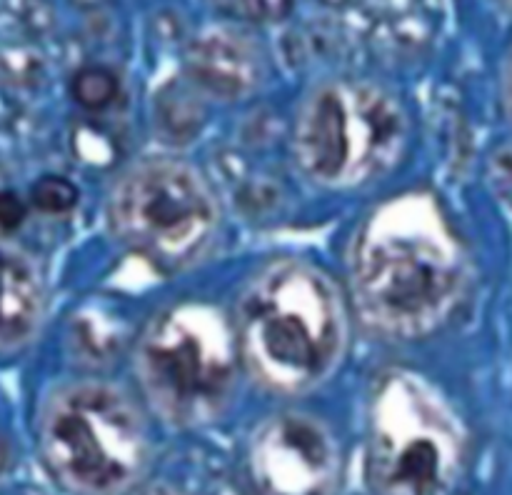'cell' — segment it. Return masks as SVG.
I'll list each match as a JSON object with an SVG mask.
<instances>
[{
	"instance_id": "4",
	"label": "cell",
	"mask_w": 512,
	"mask_h": 495,
	"mask_svg": "<svg viewBox=\"0 0 512 495\" xmlns=\"http://www.w3.org/2000/svg\"><path fill=\"white\" fill-rule=\"evenodd\" d=\"M140 378L160 413L198 423L218 413L235 375V343L223 315L180 305L160 315L138 353Z\"/></svg>"
},
{
	"instance_id": "9",
	"label": "cell",
	"mask_w": 512,
	"mask_h": 495,
	"mask_svg": "<svg viewBox=\"0 0 512 495\" xmlns=\"http://www.w3.org/2000/svg\"><path fill=\"white\" fill-rule=\"evenodd\" d=\"M43 308L38 278L18 255L0 248V348L23 343Z\"/></svg>"
},
{
	"instance_id": "1",
	"label": "cell",
	"mask_w": 512,
	"mask_h": 495,
	"mask_svg": "<svg viewBox=\"0 0 512 495\" xmlns=\"http://www.w3.org/2000/svg\"><path fill=\"white\" fill-rule=\"evenodd\" d=\"M460 280L458 248L423 200L383 208L358 245L360 305L388 333L418 335L435 328L453 308Z\"/></svg>"
},
{
	"instance_id": "6",
	"label": "cell",
	"mask_w": 512,
	"mask_h": 495,
	"mask_svg": "<svg viewBox=\"0 0 512 495\" xmlns=\"http://www.w3.org/2000/svg\"><path fill=\"white\" fill-rule=\"evenodd\" d=\"M370 468L380 495H455L463 438L435 398L398 378L380 393Z\"/></svg>"
},
{
	"instance_id": "10",
	"label": "cell",
	"mask_w": 512,
	"mask_h": 495,
	"mask_svg": "<svg viewBox=\"0 0 512 495\" xmlns=\"http://www.w3.org/2000/svg\"><path fill=\"white\" fill-rule=\"evenodd\" d=\"M73 98L78 100L83 108L88 110H103L118 98V75L103 65H90V68H80L73 78Z\"/></svg>"
},
{
	"instance_id": "14",
	"label": "cell",
	"mask_w": 512,
	"mask_h": 495,
	"mask_svg": "<svg viewBox=\"0 0 512 495\" xmlns=\"http://www.w3.org/2000/svg\"><path fill=\"white\" fill-rule=\"evenodd\" d=\"M505 103H508L510 118H512V53L508 60V70H505Z\"/></svg>"
},
{
	"instance_id": "13",
	"label": "cell",
	"mask_w": 512,
	"mask_h": 495,
	"mask_svg": "<svg viewBox=\"0 0 512 495\" xmlns=\"http://www.w3.org/2000/svg\"><path fill=\"white\" fill-rule=\"evenodd\" d=\"M130 495H185V493H180V490L170 488V485L158 483V485H145V488L135 490V493H130Z\"/></svg>"
},
{
	"instance_id": "12",
	"label": "cell",
	"mask_w": 512,
	"mask_h": 495,
	"mask_svg": "<svg viewBox=\"0 0 512 495\" xmlns=\"http://www.w3.org/2000/svg\"><path fill=\"white\" fill-rule=\"evenodd\" d=\"M25 205L13 190H3L0 193V228L3 230H18L20 223L25 220Z\"/></svg>"
},
{
	"instance_id": "8",
	"label": "cell",
	"mask_w": 512,
	"mask_h": 495,
	"mask_svg": "<svg viewBox=\"0 0 512 495\" xmlns=\"http://www.w3.org/2000/svg\"><path fill=\"white\" fill-rule=\"evenodd\" d=\"M250 463L260 495H330L338 485L333 438L300 415H283L265 425Z\"/></svg>"
},
{
	"instance_id": "7",
	"label": "cell",
	"mask_w": 512,
	"mask_h": 495,
	"mask_svg": "<svg viewBox=\"0 0 512 495\" xmlns=\"http://www.w3.org/2000/svg\"><path fill=\"white\" fill-rule=\"evenodd\" d=\"M110 218L130 248L163 268H178L208 243L218 208L193 168L158 160L135 168L115 188Z\"/></svg>"
},
{
	"instance_id": "5",
	"label": "cell",
	"mask_w": 512,
	"mask_h": 495,
	"mask_svg": "<svg viewBox=\"0 0 512 495\" xmlns=\"http://www.w3.org/2000/svg\"><path fill=\"white\" fill-rule=\"evenodd\" d=\"M405 138V118L390 95L373 85L320 88L295 125L305 168L328 183H353L390 165Z\"/></svg>"
},
{
	"instance_id": "2",
	"label": "cell",
	"mask_w": 512,
	"mask_h": 495,
	"mask_svg": "<svg viewBox=\"0 0 512 495\" xmlns=\"http://www.w3.org/2000/svg\"><path fill=\"white\" fill-rule=\"evenodd\" d=\"M240 320L250 368L283 393L318 383L343 340L338 293L323 273L303 263L265 270L245 295Z\"/></svg>"
},
{
	"instance_id": "11",
	"label": "cell",
	"mask_w": 512,
	"mask_h": 495,
	"mask_svg": "<svg viewBox=\"0 0 512 495\" xmlns=\"http://www.w3.org/2000/svg\"><path fill=\"white\" fill-rule=\"evenodd\" d=\"M30 198L43 213H68L78 205V188L60 175H45L33 185Z\"/></svg>"
},
{
	"instance_id": "3",
	"label": "cell",
	"mask_w": 512,
	"mask_h": 495,
	"mask_svg": "<svg viewBox=\"0 0 512 495\" xmlns=\"http://www.w3.org/2000/svg\"><path fill=\"white\" fill-rule=\"evenodd\" d=\"M43 455L65 488L105 495L143 468L145 428L128 395L103 383H80L50 400L40 430Z\"/></svg>"
}]
</instances>
